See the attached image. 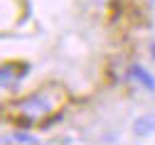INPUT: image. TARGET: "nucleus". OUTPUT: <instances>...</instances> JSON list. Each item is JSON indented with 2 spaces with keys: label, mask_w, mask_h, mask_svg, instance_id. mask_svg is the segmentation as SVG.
I'll return each instance as SVG.
<instances>
[{
  "label": "nucleus",
  "mask_w": 155,
  "mask_h": 145,
  "mask_svg": "<svg viewBox=\"0 0 155 145\" xmlns=\"http://www.w3.org/2000/svg\"><path fill=\"white\" fill-rule=\"evenodd\" d=\"M20 111H22L27 118H40V116H45V113L52 111V101H49L45 94H32V96H27V98L20 103Z\"/></svg>",
  "instance_id": "nucleus-1"
},
{
  "label": "nucleus",
  "mask_w": 155,
  "mask_h": 145,
  "mask_svg": "<svg viewBox=\"0 0 155 145\" xmlns=\"http://www.w3.org/2000/svg\"><path fill=\"white\" fill-rule=\"evenodd\" d=\"M155 133V111L140 113L138 118L133 120V135L135 138H148Z\"/></svg>",
  "instance_id": "nucleus-2"
},
{
  "label": "nucleus",
  "mask_w": 155,
  "mask_h": 145,
  "mask_svg": "<svg viewBox=\"0 0 155 145\" xmlns=\"http://www.w3.org/2000/svg\"><path fill=\"white\" fill-rule=\"evenodd\" d=\"M130 76H133V79H138L140 84H143V86H148L150 91H155V79H153L150 74H145L140 67H130Z\"/></svg>",
  "instance_id": "nucleus-3"
},
{
  "label": "nucleus",
  "mask_w": 155,
  "mask_h": 145,
  "mask_svg": "<svg viewBox=\"0 0 155 145\" xmlns=\"http://www.w3.org/2000/svg\"><path fill=\"white\" fill-rule=\"evenodd\" d=\"M10 81H12V69L0 67V84H10Z\"/></svg>",
  "instance_id": "nucleus-4"
},
{
  "label": "nucleus",
  "mask_w": 155,
  "mask_h": 145,
  "mask_svg": "<svg viewBox=\"0 0 155 145\" xmlns=\"http://www.w3.org/2000/svg\"><path fill=\"white\" fill-rule=\"evenodd\" d=\"M150 57H153V59H155V42H153V44H150Z\"/></svg>",
  "instance_id": "nucleus-5"
},
{
  "label": "nucleus",
  "mask_w": 155,
  "mask_h": 145,
  "mask_svg": "<svg viewBox=\"0 0 155 145\" xmlns=\"http://www.w3.org/2000/svg\"><path fill=\"white\" fill-rule=\"evenodd\" d=\"M153 3H155V0H153Z\"/></svg>",
  "instance_id": "nucleus-6"
}]
</instances>
